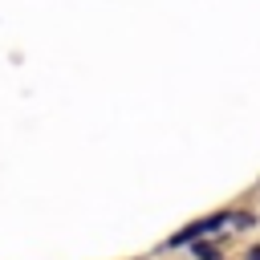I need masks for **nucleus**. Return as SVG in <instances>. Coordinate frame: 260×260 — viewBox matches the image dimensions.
<instances>
[{
  "instance_id": "1",
  "label": "nucleus",
  "mask_w": 260,
  "mask_h": 260,
  "mask_svg": "<svg viewBox=\"0 0 260 260\" xmlns=\"http://www.w3.org/2000/svg\"><path fill=\"white\" fill-rule=\"evenodd\" d=\"M232 219H236L232 211H219V215H211V219H199V223H191V228H183V232H179V236H171L167 244H171V248H183V244H195L199 236H207V232H215V228H223V223H232Z\"/></svg>"
},
{
  "instance_id": "2",
  "label": "nucleus",
  "mask_w": 260,
  "mask_h": 260,
  "mask_svg": "<svg viewBox=\"0 0 260 260\" xmlns=\"http://www.w3.org/2000/svg\"><path fill=\"white\" fill-rule=\"evenodd\" d=\"M248 260H260V248H252V252H248Z\"/></svg>"
}]
</instances>
